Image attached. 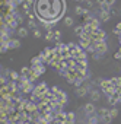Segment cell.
I'll return each instance as SVG.
<instances>
[{"instance_id": "obj_36", "label": "cell", "mask_w": 121, "mask_h": 124, "mask_svg": "<svg viewBox=\"0 0 121 124\" xmlns=\"http://www.w3.org/2000/svg\"><path fill=\"white\" fill-rule=\"evenodd\" d=\"M105 3H106L108 6H111V8H112V6L115 5V0H105Z\"/></svg>"}, {"instance_id": "obj_44", "label": "cell", "mask_w": 121, "mask_h": 124, "mask_svg": "<svg viewBox=\"0 0 121 124\" xmlns=\"http://www.w3.org/2000/svg\"><path fill=\"white\" fill-rule=\"evenodd\" d=\"M76 2H83V0H76Z\"/></svg>"}, {"instance_id": "obj_2", "label": "cell", "mask_w": 121, "mask_h": 124, "mask_svg": "<svg viewBox=\"0 0 121 124\" xmlns=\"http://www.w3.org/2000/svg\"><path fill=\"white\" fill-rule=\"evenodd\" d=\"M55 102H58V104H66L67 102V95H66V92H63V91H57L55 92V99H54Z\"/></svg>"}, {"instance_id": "obj_12", "label": "cell", "mask_w": 121, "mask_h": 124, "mask_svg": "<svg viewBox=\"0 0 121 124\" xmlns=\"http://www.w3.org/2000/svg\"><path fill=\"white\" fill-rule=\"evenodd\" d=\"M99 118H101V123H102V124H111V121L114 120V118L111 117V114H105V115H101Z\"/></svg>"}, {"instance_id": "obj_20", "label": "cell", "mask_w": 121, "mask_h": 124, "mask_svg": "<svg viewBox=\"0 0 121 124\" xmlns=\"http://www.w3.org/2000/svg\"><path fill=\"white\" fill-rule=\"evenodd\" d=\"M102 55H104V54H102V53H99L98 50H96L95 53H92V58H93V60H96V61H99V60L102 58Z\"/></svg>"}, {"instance_id": "obj_21", "label": "cell", "mask_w": 121, "mask_h": 124, "mask_svg": "<svg viewBox=\"0 0 121 124\" xmlns=\"http://www.w3.org/2000/svg\"><path fill=\"white\" fill-rule=\"evenodd\" d=\"M60 38H61V32L58 29H54V42H60Z\"/></svg>"}, {"instance_id": "obj_17", "label": "cell", "mask_w": 121, "mask_h": 124, "mask_svg": "<svg viewBox=\"0 0 121 124\" xmlns=\"http://www.w3.org/2000/svg\"><path fill=\"white\" fill-rule=\"evenodd\" d=\"M19 37H22V38H25L26 35H28V28H18V32H16Z\"/></svg>"}, {"instance_id": "obj_39", "label": "cell", "mask_w": 121, "mask_h": 124, "mask_svg": "<svg viewBox=\"0 0 121 124\" xmlns=\"http://www.w3.org/2000/svg\"><path fill=\"white\" fill-rule=\"evenodd\" d=\"M117 28H118V29H121V21L118 22V25H117Z\"/></svg>"}, {"instance_id": "obj_40", "label": "cell", "mask_w": 121, "mask_h": 124, "mask_svg": "<svg viewBox=\"0 0 121 124\" xmlns=\"http://www.w3.org/2000/svg\"><path fill=\"white\" fill-rule=\"evenodd\" d=\"M61 124H73V123H69V121H64V123H61Z\"/></svg>"}, {"instance_id": "obj_27", "label": "cell", "mask_w": 121, "mask_h": 124, "mask_svg": "<svg viewBox=\"0 0 121 124\" xmlns=\"http://www.w3.org/2000/svg\"><path fill=\"white\" fill-rule=\"evenodd\" d=\"M99 21H101V19H96V18H93V19H92L89 23H91L93 28H99Z\"/></svg>"}, {"instance_id": "obj_18", "label": "cell", "mask_w": 121, "mask_h": 124, "mask_svg": "<svg viewBox=\"0 0 121 124\" xmlns=\"http://www.w3.org/2000/svg\"><path fill=\"white\" fill-rule=\"evenodd\" d=\"M45 41H54V29H53V31H47V34H45Z\"/></svg>"}, {"instance_id": "obj_26", "label": "cell", "mask_w": 121, "mask_h": 124, "mask_svg": "<svg viewBox=\"0 0 121 124\" xmlns=\"http://www.w3.org/2000/svg\"><path fill=\"white\" fill-rule=\"evenodd\" d=\"M10 73H12V70H9V69H6V67L2 69V76H6V78L10 79Z\"/></svg>"}, {"instance_id": "obj_29", "label": "cell", "mask_w": 121, "mask_h": 124, "mask_svg": "<svg viewBox=\"0 0 121 124\" xmlns=\"http://www.w3.org/2000/svg\"><path fill=\"white\" fill-rule=\"evenodd\" d=\"M96 112H98V114H99V117H101V115H105V114H109V109H108V108H99V109H98Z\"/></svg>"}, {"instance_id": "obj_8", "label": "cell", "mask_w": 121, "mask_h": 124, "mask_svg": "<svg viewBox=\"0 0 121 124\" xmlns=\"http://www.w3.org/2000/svg\"><path fill=\"white\" fill-rule=\"evenodd\" d=\"M109 18H111V10H101V9H99V19H101V21L106 22Z\"/></svg>"}, {"instance_id": "obj_5", "label": "cell", "mask_w": 121, "mask_h": 124, "mask_svg": "<svg viewBox=\"0 0 121 124\" xmlns=\"http://www.w3.org/2000/svg\"><path fill=\"white\" fill-rule=\"evenodd\" d=\"M105 38H106L105 31H102L101 28H95V31H93V39H101V41H104Z\"/></svg>"}, {"instance_id": "obj_7", "label": "cell", "mask_w": 121, "mask_h": 124, "mask_svg": "<svg viewBox=\"0 0 121 124\" xmlns=\"http://www.w3.org/2000/svg\"><path fill=\"white\" fill-rule=\"evenodd\" d=\"M101 118H99V114L98 112H93L91 115H88V124H99Z\"/></svg>"}, {"instance_id": "obj_33", "label": "cell", "mask_w": 121, "mask_h": 124, "mask_svg": "<svg viewBox=\"0 0 121 124\" xmlns=\"http://www.w3.org/2000/svg\"><path fill=\"white\" fill-rule=\"evenodd\" d=\"M34 37H35V38H41V37H42L41 31H38V29H34Z\"/></svg>"}, {"instance_id": "obj_11", "label": "cell", "mask_w": 121, "mask_h": 124, "mask_svg": "<svg viewBox=\"0 0 121 124\" xmlns=\"http://www.w3.org/2000/svg\"><path fill=\"white\" fill-rule=\"evenodd\" d=\"M79 45H80V48H83V50H86L88 47H89V44H91V41L89 39H86V38H82V37H79V42H77Z\"/></svg>"}, {"instance_id": "obj_30", "label": "cell", "mask_w": 121, "mask_h": 124, "mask_svg": "<svg viewBox=\"0 0 121 124\" xmlns=\"http://www.w3.org/2000/svg\"><path fill=\"white\" fill-rule=\"evenodd\" d=\"M75 34H76L77 37H80V35L83 34V26H76V28H75Z\"/></svg>"}, {"instance_id": "obj_31", "label": "cell", "mask_w": 121, "mask_h": 124, "mask_svg": "<svg viewBox=\"0 0 121 124\" xmlns=\"http://www.w3.org/2000/svg\"><path fill=\"white\" fill-rule=\"evenodd\" d=\"M109 114H111L112 118H115V117L118 115V109H117V108H111V109H109Z\"/></svg>"}, {"instance_id": "obj_25", "label": "cell", "mask_w": 121, "mask_h": 124, "mask_svg": "<svg viewBox=\"0 0 121 124\" xmlns=\"http://www.w3.org/2000/svg\"><path fill=\"white\" fill-rule=\"evenodd\" d=\"M31 5H32V3H29V2H25V3L22 5V8H23V10H25L26 13H31V10H29V9H31Z\"/></svg>"}, {"instance_id": "obj_9", "label": "cell", "mask_w": 121, "mask_h": 124, "mask_svg": "<svg viewBox=\"0 0 121 124\" xmlns=\"http://www.w3.org/2000/svg\"><path fill=\"white\" fill-rule=\"evenodd\" d=\"M89 96H91V101H92V102H98V101L101 99V92H99L98 89H93V91L89 93Z\"/></svg>"}, {"instance_id": "obj_45", "label": "cell", "mask_w": 121, "mask_h": 124, "mask_svg": "<svg viewBox=\"0 0 121 124\" xmlns=\"http://www.w3.org/2000/svg\"><path fill=\"white\" fill-rule=\"evenodd\" d=\"M120 13H121V12H120Z\"/></svg>"}, {"instance_id": "obj_43", "label": "cell", "mask_w": 121, "mask_h": 124, "mask_svg": "<svg viewBox=\"0 0 121 124\" xmlns=\"http://www.w3.org/2000/svg\"><path fill=\"white\" fill-rule=\"evenodd\" d=\"M117 91H120V92H121V86H120V88H118V89H117Z\"/></svg>"}, {"instance_id": "obj_22", "label": "cell", "mask_w": 121, "mask_h": 124, "mask_svg": "<svg viewBox=\"0 0 121 124\" xmlns=\"http://www.w3.org/2000/svg\"><path fill=\"white\" fill-rule=\"evenodd\" d=\"M19 78H21V73L12 70V73H10V80H19Z\"/></svg>"}, {"instance_id": "obj_4", "label": "cell", "mask_w": 121, "mask_h": 124, "mask_svg": "<svg viewBox=\"0 0 121 124\" xmlns=\"http://www.w3.org/2000/svg\"><path fill=\"white\" fill-rule=\"evenodd\" d=\"M75 93H76V96H77V98H85L86 95H89V91H88V88L83 85V86L76 88V89H75Z\"/></svg>"}, {"instance_id": "obj_35", "label": "cell", "mask_w": 121, "mask_h": 124, "mask_svg": "<svg viewBox=\"0 0 121 124\" xmlns=\"http://www.w3.org/2000/svg\"><path fill=\"white\" fill-rule=\"evenodd\" d=\"M114 58H115V60H120V61H121V51H120V50H118V51H117V53L114 54Z\"/></svg>"}, {"instance_id": "obj_32", "label": "cell", "mask_w": 121, "mask_h": 124, "mask_svg": "<svg viewBox=\"0 0 121 124\" xmlns=\"http://www.w3.org/2000/svg\"><path fill=\"white\" fill-rule=\"evenodd\" d=\"M83 2H85L86 8H89V9H91V8H93V5H95V3L92 2V0H83Z\"/></svg>"}, {"instance_id": "obj_10", "label": "cell", "mask_w": 121, "mask_h": 124, "mask_svg": "<svg viewBox=\"0 0 121 124\" xmlns=\"http://www.w3.org/2000/svg\"><path fill=\"white\" fill-rule=\"evenodd\" d=\"M19 47H21V41H19V39H13V38L9 39V48H10V50H16V48H19Z\"/></svg>"}, {"instance_id": "obj_24", "label": "cell", "mask_w": 121, "mask_h": 124, "mask_svg": "<svg viewBox=\"0 0 121 124\" xmlns=\"http://www.w3.org/2000/svg\"><path fill=\"white\" fill-rule=\"evenodd\" d=\"M72 25H73V18H64V26L70 28Z\"/></svg>"}, {"instance_id": "obj_38", "label": "cell", "mask_w": 121, "mask_h": 124, "mask_svg": "<svg viewBox=\"0 0 121 124\" xmlns=\"http://www.w3.org/2000/svg\"><path fill=\"white\" fill-rule=\"evenodd\" d=\"M51 91H54V92H57V91H60L57 86H51Z\"/></svg>"}, {"instance_id": "obj_13", "label": "cell", "mask_w": 121, "mask_h": 124, "mask_svg": "<svg viewBox=\"0 0 121 124\" xmlns=\"http://www.w3.org/2000/svg\"><path fill=\"white\" fill-rule=\"evenodd\" d=\"M109 80H111V83H112V86H114L115 89H118V88L121 86V78H111Z\"/></svg>"}, {"instance_id": "obj_41", "label": "cell", "mask_w": 121, "mask_h": 124, "mask_svg": "<svg viewBox=\"0 0 121 124\" xmlns=\"http://www.w3.org/2000/svg\"><path fill=\"white\" fill-rule=\"evenodd\" d=\"M26 2H29V3H32V5H34V0H26Z\"/></svg>"}, {"instance_id": "obj_28", "label": "cell", "mask_w": 121, "mask_h": 124, "mask_svg": "<svg viewBox=\"0 0 121 124\" xmlns=\"http://www.w3.org/2000/svg\"><path fill=\"white\" fill-rule=\"evenodd\" d=\"M28 28H29V29H37V22H35L34 19H29V22H28Z\"/></svg>"}, {"instance_id": "obj_19", "label": "cell", "mask_w": 121, "mask_h": 124, "mask_svg": "<svg viewBox=\"0 0 121 124\" xmlns=\"http://www.w3.org/2000/svg\"><path fill=\"white\" fill-rule=\"evenodd\" d=\"M75 13H76L77 16H83V13H85V8H82V6H76Z\"/></svg>"}, {"instance_id": "obj_34", "label": "cell", "mask_w": 121, "mask_h": 124, "mask_svg": "<svg viewBox=\"0 0 121 124\" xmlns=\"http://www.w3.org/2000/svg\"><path fill=\"white\" fill-rule=\"evenodd\" d=\"M112 34H114V35H117V37H120V35H121V29L114 28V29H112Z\"/></svg>"}, {"instance_id": "obj_42", "label": "cell", "mask_w": 121, "mask_h": 124, "mask_svg": "<svg viewBox=\"0 0 121 124\" xmlns=\"http://www.w3.org/2000/svg\"><path fill=\"white\" fill-rule=\"evenodd\" d=\"M118 41H120V44H121V35H120V37H118Z\"/></svg>"}, {"instance_id": "obj_6", "label": "cell", "mask_w": 121, "mask_h": 124, "mask_svg": "<svg viewBox=\"0 0 121 124\" xmlns=\"http://www.w3.org/2000/svg\"><path fill=\"white\" fill-rule=\"evenodd\" d=\"M83 111H85V114H86V115H91V114L96 112L98 109H96V107H95L92 102H88V104H85V107H83Z\"/></svg>"}, {"instance_id": "obj_37", "label": "cell", "mask_w": 121, "mask_h": 124, "mask_svg": "<svg viewBox=\"0 0 121 124\" xmlns=\"http://www.w3.org/2000/svg\"><path fill=\"white\" fill-rule=\"evenodd\" d=\"M96 3L101 6V5H104V3H105V0H96Z\"/></svg>"}, {"instance_id": "obj_14", "label": "cell", "mask_w": 121, "mask_h": 124, "mask_svg": "<svg viewBox=\"0 0 121 124\" xmlns=\"http://www.w3.org/2000/svg\"><path fill=\"white\" fill-rule=\"evenodd\" d=\"M66 121H69V123H73V124H76V114H75L73 111H72V112H67Z\"/></svg>"}, {"instance_id": "obj_23", "label": "cell", "mask_w": 121, "mask_h": 124, "mask_svg": "<svg viewBox=\"0 0 121 124\" xmlns=\"http://www.w3.org/2000/svg\"><path fill=\"white\" fill-rule=\"evenodd\" d=\"M13 18L16 19V22H18V23H22V16L19 15V12H18V9H16L15 12H13Z\"/></svg>"}, {"instance_id": "obj_1", "label": "cell", "mask_w": 121, "mask_h": 124, "mask_svg": "<svg viewBox=\"0 0 121 124\" xmlns=\"http://www.w3.org/2000/svg\"><path fill=\"white\" fill-rule=\"evenodd\" d=\"M66 9L64 0H38L35 3V12L41 22L58 21Z\"/></svg>"}, {"instance_id": "obj_15", "label": "cell", "mask_w": 121, "mask_h": 124, "mask_svg": "<svg viewBox=\"0 0 121 124\" xmlns=\"http://www.w3.org/2000/svg\"><path fill=\"white\" fill-rule=\"evenodd\" d=\"M54 23H55V22H53V21L42 22V25H44V28H45L47 31H53V29H54Z\"/></svg>"}, {"instance_id": "obj_16", "label": "cell", "mask_w": 121, "mask_h": 124, "mask_svg": "<svg viewBox=\"0 0 121 124\" xmlns=\"http://www.w3.org/2000/svg\"><path fill=\"white\" fill-rule=\"evenodd\" d=\"M10 39V38H9ZM9 39H2V45H0V50H2V53H5L8 48H9Z\"/></svg>"}, {"instance_id": "obj_3", "label": "cell", "mask_w": 121, "mask_h": 124, "mask_svg": "<svg viewBox=\"0 0 121 124\" xmlns=\"http://www.w3.org/2000/svg\"><path fill=\"white\" fill-rule=\"evenodd\" d=\"M95 42H96V50H98L99 53L105 54V53L108 51V44L105 42V39H104V41H101V39H95Z\"/></svg>"}]
</instances>
